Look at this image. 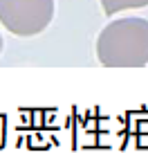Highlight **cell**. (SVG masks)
<instances>
[{
	"mask_svg": "<svg viewBox=\"0 0 148 153\" xmlns=\"http://www.w3.org/2000/svg\"><path fill=\"white\" fill-rule=\"evenodd\" d=\"M99 2H101V9H103L105 16H115L119 11L148 7V0H99Z\"/></svg>",
	"mask_w": 148,
	"mask_h": 153,
	"instance_id": "3",
	"label": "cell"
},
{
	"mask_svg": "<svg viewBox=\"0 0 148 153\" xmlns=\"http://www.w3.org/2000/svg\"><path fill=\"white\" fill-rule=\"evenodd\" d=\"M54 20V0H0V25L14 36H36Z\"/></svg>",
	"mask_w": 148,
	"mask_h": 153,
	"instance_id": "2",
	"label": "cell"
},
{
	"mask_svg": "<svg viewBox=\"0 0 148 153\" xmlns=\"http://www.w3.org/2000/svg\"><path fill=\"white\" fill-rule=\"evenodd\" d=\"M0 54H2V36H0Z\"/></svg>",
	"mask_w": 148,
	"mask_h": 153,
	"instance_id": "4",
	"label": "cell"
},
{
	"mask_svg": "<svg viewBox=\"0 0 148 153\" xmlns=\"http://www.w3.org/2000/svg\"><path fill=\"white\" fill-rule=\"evenodd\" d=\"M96 59L108 68L148 65V20L130 16L108 23L96 38Z\"/></svg>",
	"mask_w": 148,
	"mask_h": 153,
	"instance_id": "1",
	"label": "cell"
}]
</instances>
